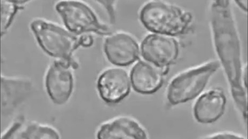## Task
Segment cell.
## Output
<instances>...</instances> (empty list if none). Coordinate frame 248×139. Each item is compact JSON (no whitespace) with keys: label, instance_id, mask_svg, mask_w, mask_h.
<instances>
[{"label":"cell","instance_id":"277c9868","mask_svg":"<svg viewBox=\"0 0 248 139\" xmlns=\"http://www.w3.org/2000/svg\"><path fill=\"white\" fill-rule=\"evenodd\" d=\"M220 67L217 60H211L192 67L177 75L168 88L167 95L169 102L176 105L198 97Z\"/></svg>","mask_w":248,"mask_h":139},{"label":"cell","instance_id":"8992f818","mask_svg":"<svg viewBox=\"0 0 248 139\" xmlns=\"http://www.w3.org/2000/svg\"><path fill=\"white\" fill-rule=\"evenodd\" d=\"M71 68L68 62L55 60L46 70L45 88L50 99L56 105L65 103L72 94L74 79Z\"/></svg>","mask_w":248,"mask_h":139},{"label":"cell","instance_id":"4fadbf2b","mask_svg":"<svg viewBox=\"0 0 248 139\" xmlns=\"http://www.w3.org/2000/svg\"><path fill=\"white\" fill-rule=\"evenodd\" d=\"M97 138L106 139H146L147 135L135 120L127 117H118L102 124L98 131Z\"/></svg>","mask_w":248,"mask_h":139},{"label":"cell","instance_id":"5b68a950","mask_svg":"<svg viewBox=\"0 0 248 139\" xmlns=\"http://www.w3.org/2000/svg\"><path fill=\"white\" fill-rule=\"evenodd\" d=\"M55 9L64 26L74 34L89 32L103 35L109 33L107 27L99 22L93 11L84 3L76 1H60L56 4Z\"/></svg>","mask_w":248,"mask_h":139},{"label":"cell","instance_id":"5bb4252c","mask_svg":"<svg viewBox=\"0 0 248 139\" xmlns=\"http://www.w3.org/2000/svg\"><path fill=\"white\" fill-rule=\"evenodd\" d=\"M60 134L54 127L35 121L25 122L15 139H59Z\"/></svg>","mask_w":248,"mask_h":139},{"label":"cell","instance_id":"e0dca14e","mask_svg":"<svg viewBox=\"0 0 248 139\" xmlns=\"http://www.w3.org/2000/svg\"><path fill=\"white\" fill-rule=\"evenodd\" d=\"M205 138L209 139H243V137L235 133L230 132H221L210 134Z\"/></svg>","mask_w":248,"mask_h":139},{"label":"cell","instance_id":"d6986e66","mask_svg":"<svg viewBox=\"0 0 248 139\" xmlns=\"http://www.w3.org/2000/svg\"><path fill=\"white\" fill-rule=\"evenodd\" d=\"M232 2L242 12L247 13V0H234Z\"/></svg>","mask_w":248,"mask_h":139},{"label":"cell","instance_id":"3957f363","mask_svg":"<svg viewBox=\"0 0 248 139\" xmlns=\"http://www.w3.org/2000/svg\"><path fill=\"white\" fill-rule=\"evenodd\" d=\"M38 43L46 54L55 60L69 63L75 50L79 45L75 34L65 27L41 18L33 19L30 25Z\"/></svg>","mask_w":248,"mask_h":139},{"label":"cell","instance_id":"9a60e30c","mask_svg":"<svg viewBox=\"0 0 248 139\" xmlns=\"http://www.w3.org/2000/svg\"><path fill=\"white\" fill-rule=\"evenodd\" d=\"M28 0H1L0 1V32L3 36L10 27L20 9H22Z\"/></svg>","mask_w":248,"mask_h":139},{"label":"cell","instance_id":"7c38bea8","mask_svg":"<svg viewBox=\"0 0 248 139\" xmlns=\"http://www.w3.org/2000/svg\"><path fill=\"white\" fill-rule=\"evenodd\" d=\"M164 75L160 68L147 61H141L133 68L130 80L136 91L142 94H150L161 87Z\"/></svg>","mask_w":248,"mask_h":139},{"label":"cell","instance_id":"8fae6325","mask_svg":"<svg viewBox=\"0 0 248 139\" xmlns=\"http://www.w3.org/2000/svg\"><path fill=\"white\" fill-rule=\"evenodd\" d=\"M226 103L225 95L221 90H209L198 97L193 107L194 117L201 123H213L224 114Z\"/></svg>","mask_w":248,"mask_h":139},{"label":"cell","instance_id":"6da1fadb","mask_svg":"<svg viewBox=\"0 0 248 139\" xmlns=\"http://www.w3.org/2000/svg\"><path fill=\"white\" fill-rule=\"evenodd\" d=\"M232 3L215 2L208 7V15L214 50L227 78L240 77L245 65L240 35Z\"/></svg>","mask_w":248,"mask_h":139},{"label":"cell","instance_id":"2e32d148","mask_svg":"<svg viewBox=\"0 0 248 139\" xmlns=\"http://www.w3.org/2000/svg\"><path fill=\"white\" fill-rule=\"evenodd\" d=\"M25 122L22 117L15 119L1 135V138L15 139Z\"/></svg>","mask_w":248,"mask_h":139},{"label":"cell","instance_id":"7a4b0ae2","mask_svg":"<svg viewBox=\"0 0 248 139\" xmlns=\"http://www.w3.org/2000/svg\"><path fill=\"white\" fill-rule=\"evenodd\" d=\"M140 18L148 30L167 36L185 34L193 22L191 12L161 1H153L145 5L140 11Z\"/></svg>","mask_w":248,"mask_h":139},{"label":"cell","instance_id":"9c48e42d","mask_svg":"<svg viewBox=\"0 0 248 139\" xmlns=\"http://www.w3.org/2000/svg\"><path fill=\"white\" fill-rule=\"evenodd\" d=\"M32 87L31 80L26 77L1 74V113L12 114L29 96Z\"/></svg>","mask_w":248,"mask_h":139},{"label":"cell","instance_id":"30bf717a","mask_svg":"<svg viewBox=\"0 0 248 139\" xmlns=\"http://www.w3.org/2000/svg\"><path fill=\"white\" fill-rule=\"evenodd\" d=\"M108 60L117 66H126L134 62L139 54V47L135 40L124 33H118L106 39L104 45Z\"/></svg>","mask_w":248,"mask_h":139},{"label":"cell","instance_id":"ac0fdd59","mask_svg":"<svg viewBox=\"0 0 248 139\" xmlns=\"http://www.w3.org/2000/svg\"><path fill=\"white\" fill-rule=\"evenodd\" d=\"M79 45L84 47H89L91 46L93 42L92 36L87 33L83 34L78 38Z\"/></svg>","mask_w":248,"mask_h":139},{"label":"cell","instance_id":"ba28073f","mask_svg":"<svg viewBox=\"0 0 248 139\" xmlns=\"http://www.w3.org/2000/svg\"><path fill=\"white\" fill-rule=\"evenodd\" d=\"M97 87L103 101L108 103H116L129 94L131 80L124 70L117 68L110 69L100 75Z\"/></svg>","mask_w":248,"mask_h":139},{"label":"cell","instance_id":"52a82bcc","mask_svg":"<svg viewBox=\"0 0 248 139\" xmlns=\"http://www.w3.org/2000/svg\"><path fill=\"white\" fill-rule=\"evenodd\" d=\"M142 56L147 62L161 68L168 66L177 59L179 46L175 39L159 34H150L143 40L141 45Z\"/></svg>","mask_w":248,"mask_h":139}]
</instances>
